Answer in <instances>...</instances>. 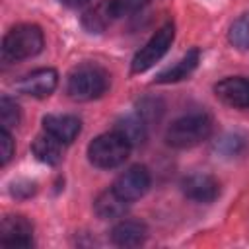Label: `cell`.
I'll return each mask as SVG.
<instances>
[{"mask_svg":"<svg viewBox=\"0 0 249 249\" xmlns=\"http://www.w3.org/2000/svg\"><path fill=\"white\" fill-rule=\"evenodd\" d=\"M109 88V74L97 64H80L68 74L66 91L74 101H91Z\"/></svg>","mask_w":249,"mask_h":249,"instance_id":"6da1fadb","label":"cell"},{"mask_svg":"<svg viewBox=\"0 0 249 249\" xmlns=\"http://www.w3.org/2000/svg\"><path fill=\"white\" fill-rule=\"evenodd\" d=\"M212 132V119L206 113H189L173 121L165 132V140L169 146L185 150L200 144Z\"/></svg>","mask_w":249,"mask_h":249,"instance_id":"7a4b0ae2","label":"cell"},{"mask_svg":"<svg viewBox=\"0 0 249 249\" xmlns=\"http://www.w3.org/2000/svg\"><path fill=\"white\" fill-rule=\"evenodd\" d=\"M45 37L41 27L31 23H21L10 29L2 41V53L10 60H23L39 54L43 51Z\"/></svg>","mask_w":249,"mask_h":249,"instance_id":"3957f363","label":"cell"},{"mask_svg":"<svg viewBox=\"0 0 249 249\" xmlns=\"http://www.w3.org/2000/svg\"><path fill=\"white\" fill-rule=\"evenodd\" d=\"M130 148L132 146L117 130H113V132L99 134L89 142L88 158L99 169H113L128 158Z\"/></svg>","mask_w":249,"mask_h":249,"instance_id":"277c9868","label":"cell"},{"mask_svg":"<svg viewBox=\"0 0 249 249\" xmlns=\"http://www.w3.org/2000/svg\"><path fill=\"white\" fill-rule=\"evenodd\" d=\"M173 37H175V27H173V23L161 25V27L150 37V41L134 54L132 64H130L132 74H142V72H146L148 68H152V66L169 51V47H171V43H173Z\"/></svg>","mask_w":249,"mask_h":249,"instance_id":"5b68a950","label":"cell"},{"mask_svg":"<svg viewBox=\"0 0 249 249\" xmlns=\"http://www.w3.org/2000/svg\"><path fill=\"white\" fill-rule=\"evenodd\" d=\"M113 189L128 202L138 200L150 189V173L144 165H132L115 179Z\"/></svg>","mask_w":249,"mask_h":249,"instance_id":"8992f818","label":"cell"},{"mask_svg":"<svg viewBox=\"0 0 249 249\" xmlns=\"http://www.w3.org/2000/svg\"><path fill=\"white\" fill-rule=\"evenodd\" d=\"M0 243L4 247H29L33 243V226L23 216H6L0 228Z\"/></svg>","mask_w":249,"mask_h":249,"instance_id":"52a82bcc","label":"cell"},{"mask_svg":"<svg viewBox=\"0 0 249 249\" xmlns=\"http://www.w3.org/2000/svg\"><path fill=\"white\" fill-rule=\"evenodd\" d=\"M216 97L235 109H249V80L245 78H224L214 86Z\"/></svg>","mask_w":249,"mask_h":249,"instance_id":"ba28073f","label":"cell"},{"mask_svg":"<svg viewBox=\"0 0 249 249\" xmlns=\"http://www.w3.org/2000/svg\"><path fill=\"white\" fill-rule=\"evenodd\" d=\"M183 195L195 202H212L220 195V185L212 175L206 173H193L183 179L181 183Z\"/></svg>","mask_w":249,"mask_h":249,"instance_id":"9c48e42d","label":"cell"},{"mask_svg":"<svg viewBox=\"0 0 249 249\" xmlns=\"http://www.w3.org/2000/svg\"><path fill=\"white\" fill-rule=\"evenodd\" d=\"M56 84H58L56 70H53V68H39V70L27 74L18 84V88H19L21 93L41 99V97H49L56 89Z\"/></svg>","mask_w":249,"mask_h":249,"instance_id":"30bf717a","label":"cell"},{"mask_svg":"<svg viewBox=\"0 0 249 249\" xmlns=\"http://www.w3.org/2000/svg\"><path fill=\"white\" fill-rule=\"evenodd\" d=\"M43 128H45V132L53 134L60 142L70 144L80 134L82 123L74 115H47L43 119Z\"/></svg>","mask_w":249,"mask_h":249,"instance_id":"8fae6325","label":"cell"},{"mask_svg":"<svg viewBox=\"0 0 249 249\" xmlns=\"http://www.w3.org/2000/svg\"><path fill=\"white\" fill-rule=\"evenodd\" d=\"M113 19H117V12L113 8V0H101L95 6H91L89 10L84 12L82 25L89 33H101L113 23Z\"/></svg>","mask_w":249,"mask_h":249,"instance_id":"7c38bea8","label":"cell"},{"mask_svg":"<svg viewBox=\"0 0 249 249\" xmlns=\"http://www.w3.org/2000/svg\"><path fill=\"white\" fill-rule=\"evenodd\" d=\"M128 208V200H124L115 189L101 191L93 200V210L101 220H115L123 218Z\"/></svg>","mask_w":249,"mask_h":249,"instance_id":"4fadbf2b","label":"cell"},{"mask_svg":"<svg viewBox=\"0 0 249 249\" xmlns=\"http://www.w3.org/2000/svg\"><path fill=\"white\" fill-rule=\"evenodd\" d=\"M200 62V51L198 49H191L181 60H177L171 68L160 72L156 76V84H173V82H181L185 78H189L195 68L198 66Z\"/></svg>","mask_w":249,"mask_h":249,"instance_id":"5bb4252c","label":"cell"},{"mask_svg":"<svg viewBox=\"0 0 249 249\" xmlns=\"http://www.w3.org/2000/svg\"><path fill=\"white\" fill-rule=\"evenodd\" d=\"M33 156L47 163V165H56L60 160H62V152H64V142H60L58 138H54L53 134L49 132H43L39 134L35 140H33Z\"/></svg>","mask_w":249,"mask_h":249,"instance_id":"9a60e30c","label":"cell"},{"mask_svg":"<svg viewBox=\"0 0 249 249\" xmlns=\"http://www.w3.org/2000/svg\"><path fill=\"white\" fill-rule=\"evenodd\" d=\"M146 226L134 220H123L119 222L113 231H111V239L115 245L119 247H136L140 243H144L146 239Z\"/></svg>","mask_w":249,"mask_h":249,"instance_id":"2e32d148","label":"cell"},{"mask_svg":"<svg viewBox=\"0 0 249 249\" xmlns=\"http://www.w3.org/2000/svg\"><path fill=\"white\" fill-rule=\"evenodd\" d=\"M115 130L130 144V146H138L146 140V134H148V124L146 121L136 113V115H128L124 119H121L115 126Z\"/></svg>","mask_w":249,"mask_h":249,"instance_id":"e0dca14e","label":"cell"},{"mask_svg":"<svg viewBox=\"0 0 249 249\" xmlns=\"http://www.w3.org/2000/svg\"><path fill=\"white\" fill-rule=\"evenodd\" d=\"M230 43L241 51H249V12L237 18L230 27Z\"/></svg>","mask_w":249,"mask_h":249,"instance_id":"ac0fdd59","label":"cell"},{"mask_svg":"<svg viewBox=\"0 0 249 249\" xmlns=\"http://www.w3.org/2000/svg\"><path fill=\"white\" fill-rule=\"evenodd\" d=\"M0 123H2V128L6 130H12L14 126L19 124V107L14 99L6 95L0 99Z\"/></svg>","mask_w":249,"mask_h":249,"instance_id":"d6986e66","label":"cell"},{"mask_svg":"<svg viewBox=\"0 0 249 249\" xmlns=\"http://www.w3.org/2000/svg\"><path fill=\"white\" fill-rule=\"evenodd\" d=\"M245 148V138L239 134H226L216 144V150H220L224 156H237Z\"/></svg>","mask_w":249,"mask_h":249,"instance_id":"ffe728a7","label":"cell"},{"mask_svg":"<svg viewBox=\"0 0 249 249\" xmlns=\"http://www.w3.org/2000/svg\"><path fill=\"white\" fill-rule=\"evenodd\" d=\"M161 113H163V107H161V103H160L158 99H142V101L138 103V115H140L146 123L158 121V119L161 117Z\"/></svg>","mask_w":249,"mask_h":249,"instance_id":"44dd1931","label":"cell"},{"mask_svg":"<svg viewBox=\"0 0 249 249\" xmlns=\"http://www.w3.org/2000/svg\"><path fill=\"white\" fill-rule=\"evenodd\" d=\"M150 0H113V8L117 12V18L121 16H130L140 12Z\"/></svg>","mask_w":249,"mask_h":249,"instance_id":"7402d4cb","label":"cell"},{"mask_svg":"<svg viewBox=\"0 0 249 249\" xmlns=\"http://www.w3.org/2000/svg\"><path fill=\"white\" fill-rule=\"evenodd\" d=\"M0 156H2L0 158L2 165H6L14 156V140H12L10 130H6V128L0 130Z\"/></svg>","mask_w":249,"mask_h":249,"instance_id":"603a6c76","label":"cell"},{"mask_svg":"<svg viewBox=\"0 0 249 249\" xmlns=\"http://www.w3.org/2000/svg\"><path fill=\"white\" fill-rule=\"evenodd\" d=\"M58 2L64 4V6H68V8H80V6L88 4L89 0H58Z\"/></svg>","mask_w":249,"mask_h":249,"instance_id":"cb8c5ba5","label":"cell"}]
</instances>
